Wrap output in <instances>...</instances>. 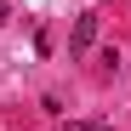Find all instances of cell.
<instances>
[{
	"mask_svg": "<svg viewBox=\"0 0 131 131\" xmlns=\"http://www.w3.org/2000/svg\"><path fill=\"white\" fill-rule=\"evenodd\" d=\"M97 46V12H80L74 17V34H69V51L80 57V51H91Z\"/></svg>",
	"mask_w": 131,
	"mask_h": 131,
	"instance_id": "obj_1",
	"label": "cell"
},
{
	"mask_svg": "<svg viewBox=\"0 0 131 131\" xmlns=\"http://www.w3.org/2000/svg\"><path fill=\"white\" fill-rule=\"evenodd\" d=\"M69 131H114V125H103V120H69Z\"/></svg>",
	"mask_w": 131,
	"mask_h": 131,
	"instance_id": "obj_2",
	"label": "cell"
},
{
	"mask_svg": "<svg viewBox=\"0 0 131 131\" xmlns=\"http://www.w3.org/2000/svg\"><path fill=\"white\" fill-rule=\"evenodd\" d=\"M6 17H12V12H6V0H0V29H6Z\"/></svg>",
	"mask_w": 131,
	"mask_h": 131,
	"instance_id": "obj_3",
	"label": "cell"
}]
</instances>
